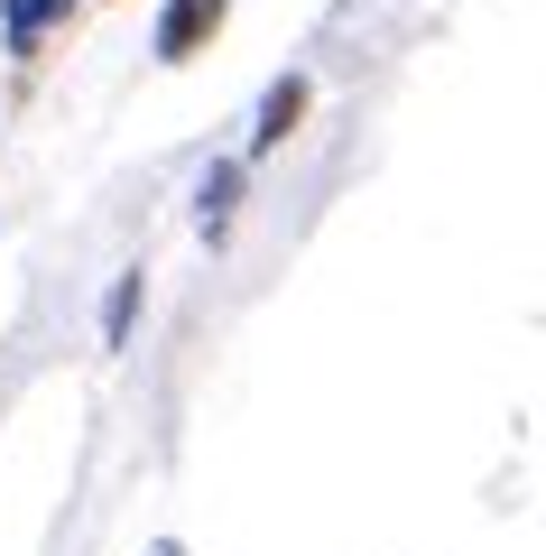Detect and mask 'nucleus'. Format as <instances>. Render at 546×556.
<instances>
[{
  "label": "nucleus",
  "instance_id": "obj_4",
  "mask_svg": "<svg viewBox=\"0 0 546 556\" xmlns=\"http://www.w3.org/2000/svg\"><path fill=\"white\" fill-rule=\"evenodd\" d=\"M65 20H75V0H0V47L10 56H38L47 28H65Z\"/></svg>",
  "mask_w": 546,
  "mask_h": 556
},
{
  "label": "nucleus",
  "instance_id": "obj_1",
  "mask_svg": "<svg viewBox=\"0 0 546 556\" xmlns=\"http://www.w3.org/2000/svg\"><path fill=\"white\" fill-rule=\"evenodd\" d=\"M223 20H232V0H167V10H157V28H149V56H157V65L204 56V47L223 38Z\"/></svg>",
  "mask_w": 546,
  "mask_h": 556
},
{
  "label": "nucleus",
  "instance_id": "obj_2",
  "mask_svg": "<svg viewBox=\"0 0 546 556\" xmlns=\"http://www.w3.org/2000/svg\"><path fill=\"white\" fill-rule=\"evenodd\" d=\"M306 102H315V84H306V75H278L269 93H259V121H251V159H269L278 139H288L296 121H306Z\"/></svg>",
  "mask_w": 546,
  "mask_h": 556
},
{
  "label": "nucleus",
  "instance_id": "obj_3",
  "mask_svg": "<svg viewBox=\"0 0 546 556\" xmlns=\"http://www.w3.org/2000/svg\"><path fill=\"white\" fill-rule=\"evenodd\" d=\"M232 214H241V159H214L204 186H195V232L223 251V241H232Z\"/></svg>",
  "mask_w": 546,
  "mask_h": 556
},
{
  "label": "nucleus",
  "instance_id": "obj_5",
  "mask_svg": "<svg viewBox=\"0 0 546 556\" xmlns=\"http://www.w3.org/2000/svg\"><path fill=\"white\" fill-rule=\"evenodd\" d=\"M130 325H139V269H120L112 298H102V343L120 353V343H130Z\"/></svg>",
  "mask_w": 546,
  "mask_h": 556
}]
</instances>
